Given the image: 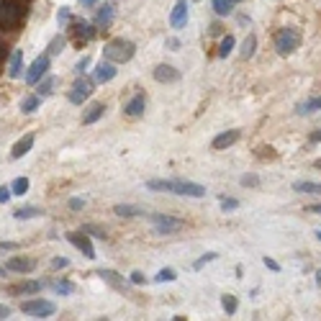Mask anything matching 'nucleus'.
<instances>
[{
	"mask_svg": "<svg viewBox=\"0 0 321 321\" xmlns=\"http://www.w3.org/2000/svg\"><path fill=\"white\" fill-rule=\"evenodd\" d=\"M21 311L34 316V318H49L57 311V306L52 301H44V298H31V301H21Z\"/></svg>",
	"mask_w": 321,
	"mask_h": 321,
	"instance_id": "423d86ee",
	"label": "nucleus"
},
{
	"mask_svg": "<svg viewBox=\"0 0 321 321\" xmlns=\"http://www.w3.org/2000/svg\"><path fill=\"white\" fill-rule=\"evenodd\" d=\"M39 105H41V98H39V95H26V98L21 100V111H24V113H34Z\"/></svg>",
	"mask_w": 321,
	"mask_h": 321,
	"instance_id": "bb28decb",
	"label": "nucleus"
},
{
	"mask_svg": "<svg viewBox=\"0 0 321 321\" xmlns=\"http://www.w3.org/2000/svg\"><path fill=\"white\" fill-rule=\"evenodd\" d=\"M221 208L224 211H234V208H239V201L237 198H221Z\"/></svg>",
	"mask_w": 321,
	"mask_h": 321,
	"instance_id": "58836bf2",
	"label": "nucleus"
},
{
	"mask_svg": "<svg viewBox=\"0 0 321 321\" xmlns=\"http://www.w3.org/2000/svg\"><path fill=\"white\" fill-rule=\"evenodd\" d=\"M165 47H167V49H173V52H178V49H180V41H178V39H167V41H165Z\"/></svg>",
	"mask_w": 321,
	"mask_h": 321,
	"instance_id": "09e8293b",
	"label": "nucleus"
},
{
	"mask_svg": "<svg viewBox=\"0 0 321 321\" xmlns=\"http://www.w3.org/2000/svg\"><path fill=\"white\" fill-rule=\"evenodd\" d=\"M70 18H72L70 8H67V6H65V8H59V13H57V21H59V24H67Z\"/></svg>",
	"mask_w": 321,
	"mask_h": 321,
	"instance_id": "79ce46f5",
	"label": "nucleus"
},
{
	"mask_svg": "<svg viewBox=\"0 0 321 321\" xmlns=\"http://www.w3.org/2000/svg\"><path fill=\"white\" fill-rule=\"evenodd\" d=\"M103 111H105V105H103V103H95V105H90V108H88V113L82 116V123H85V126L95 123V121L103 116Z\"/></svg>",
	"mask_w": 321,
	"mask_h": 321,
	"instance_id": "5701e85b",
	"label": "nucleus"
},
{
	"mask_svg": "<svg viewBox=\"0 0 321 321\" xmlns=\"http://www.w3.org/2000/svg\"><path fill=\"white\" fill-rule=\"evenodd\" d=\"M13 249H18L16 242H0V252H13Z\"/></svg>",
	"mask_w": 321,
	"mask_h": 321,
	"instance_id": "49530a36",
	"label": "nucleus"
},
{
	"mask_svg": "<svg viewBox=\"0 0 321 321\" xmlns=\"http://www.w3.org/2000/svg\"><path fill=\"white\" fill-rule=\"evenodd\" d=\"M67 265H70L67 257H54V260H52V270H65Z\"/></svg>",
	"mask_w": 321,
	"mask_h": 321,
	"instance_id": "a19ab883",
	"label": "nucleus"
},
{
	"mask_svg": "<svg viewBox=\"0 0 321 321\" xmlns=\"http://www.w3.org/2000/svg\"><path fill=\"white\" fill-rule=\"evenodd\" d=\"M234 44H237V41H234V36H224V41L219 44V57H221V59H226V57L231 54Z\"/></svg>",
	"mask_w": 321,
	"mask_h": 321,
	"instance_id": "473e14b6",
	"label": "nucleus"
},
{
	"mask_svg": "<svg viewBox=\"0 0 321 321\" xmlns=\"http://www.w3.org/2000/svg\"><path fill=\"white\" fill-rule=\"evenodd\" d=\"M98 275H100L108 285H113V288H123V277H118V272H113V270H98Z\"/></svg>",
	"mask_w": 321,
	"mask_h": 321,
	"instance_id": "a878e982",
	"label": "nucleus"
},
{
	"mask_svg": "<svg viewBox=\"0 0 321 321\" xmlns=\"http://www.w3.org/2000/svg\"><path fill=\"white\" fill-rule=\"evenodd\" d=\"M316 239H318V242H321V229H318V231H316Z\"/></svg>",
	"mask_w": 321,
	"mask_h": 321,
	"instance_id": "bf43d9fd",
	"label": "nucleus"
},
{
	"mask_svg": "<svg viewBox=\"0 0 321 321\" xmlns=\"http://www.w3.org/2000/svg\"><path fill=\"white\" fill-rule=\"evenodd\" d=\"M54 88H57V77H44V80L36 82V95L44 100V98H49L54 93Z\"/></svg>",
	"mask_w": 321,
	"mask_h": 321,
	"instance_id": "412c9836",
	"label": "nucleus"
},
{
	"mask_svg": "<svg viewBox=\"0 0 321 321\" xmlns=\"http://www.w3.org/2000/svg\"><path fill=\"white\" fill-rule=\"evenodd\" d=\"M6 57H8V47L0 41V59H6Z\"/></svg>",
	"mask_w": 321,
	"mask_h": 321,
	"instance_id": "864d4df0",
	"label": "nucleus"
},
{
	"mask_svg": "<svg viewBox=\"0 0 321 321\" xmlns=\"http://www.w3.org/2000/svg\"><path fill=\"white\" fill-rule=\"evenodd\" d=\"M67 242H70L72 247H77V249H80L88 260H95V257H98V254H95V249H93V242L88 239V234H85V231H70V234H67Z\"/></svg>",
	"mask_w": 321,
	"mask_h": 321,
	"instance_id": "1a4fd4ad",
	"label": "nucleus"
},
{
	"mask_svg": "<svg viewBox=\"0 0 321 321\" xmlns=\"http://www.w3.org/2000/svg\"><path fill=\"white\" fill-rule=\"evenodd\" d=\"M70 31H72L75 41H90V39H95V29L90 24H85V21H75Z\"/></svg>",
	"mask_w": 321,
	"mask_h": 321,
	"instance_id": "2eb2a0df",
	"label": "nucleus"
},
{
	"mask_svg": "<svg viewBox=\"0 0 321 321\" xmlns=\"http://www.w3.org/2000/svg\"><path fill=\"white\" fill-rule=\"evenodd\" d=\"M306 213H318V216H321V203H311V206H306Z\"/></svg>",
	"mask_w": 321,
	"mask_h": 321,
	"instance_id": "8fccbe9b",
	"label": "nucleus"
},
{
	"mask_svg": "<svg viewBox=\"0 0 321 321\" xmlns=\"http://www.w3.org/2000/svg\"><path fill=\"white\" fill-rule=\"evenodd\" d=\"M308 141H311V144H318V141H321V129H318V131H313Z\"/></svg>",
	"mask_w": 321,
	"mask_h": 321,
	"instance_id": "3c124183",
	"label": "nucleus"
},
{
	"mask_svg": "<svg viewBox=\"0 0 321 321\" xmlns=\"http://www.w3.org/2000/svg\"><path fill=\"white\" fill-rule=\"evenodd\" d=\"M70 208H72V211H82V208H85V201H82V198H70Z\"/></svg>",
	"mask_w": 321,
	"mask_h": 321,
	"instance_id": "c03bdc74",
	"label": "nucleus"
},
{
	"mask_svg": "<svg viewBox=\"0 0 321 321\" xmlns=\"http://www.w3.org/2000/svg\"><path fill=\"white\" fill-rule=\"evenodd\" d=\"M239 131L237 129H231V131H224V134H219L216 139H213V149H226V146H231V144H237L239 141Z\"/></svg>",
	"mask_w": 321,
	"mask_h": 321,
	"instance_id": "a211bd4d",
	"label": "nucleus"
},
{
	"mask_svg": "<svg viewBox=\"0 0 321 321\" xmlns=\"http://www.w3.org/2000/svg\"><path fill=\"white\" fill-rule=\"evenodd\" d=\"M29 185H31L29 178H16V180L11 183V193H13V196H26V193H29Z\"/></svg>",
	"mask_w": 321,
	"mask_h": 321,
	"instance_id": "cd10ccee",
	"label": "nucleus"
},
{
	"mask_svg": "<svg viewBox=\"0 0 321 321\" xmlns=\"http://www.w3.org/2000/svg\"><path fill=\"white\" fill-rule=\"evenodd\" d=\"M49 285L57 295H72L75 293V283H70V280H52Z\"/></svg>",
	"mask_w": 321,
	"mask_h": 321,
	"instance_id": "b1692460",
	"label": "nucleus"
},
{
	"mask_svg": "<svg viewBox=\"0 0 321 321\" xmlns=\"http://www.w3.org/2000/svg\"><path fill=\"white\" fill-rule=\"evenodd\" d=\"M316 167H318V170H321V159H316Z\"/></svg>",
	"mask_w": 321,
	"mask_h": 321,
	"instance_id": "052dcab7",
	"label": "nucleus"
},
{
	"mask_svg": "<svg viewBox=\"0 0 321 321\" xmlns=\"http://www.w3.org/2000/svg\"><path fill=\"white\" fill-rule=\"evenodd\" d=\"M93 85H95V80H90V77H85V75H80V80L72 85V90H70V103H75V105H82L90 95H93Z\"/></svg>",
	"mask_w": 321,
	"mask_h": 321,
	"instance_id": "0eeeda50",
	"label": "nucleus"
},
{
	"mask_svg": "<svg viewBox=\"0 0 321 321\" xmlns=\"http://www.w3.org/2000/svg\"><path fill=\"white\" fill-rule=\"evenodd\" d=\"M6 272H8V267H3V265H0V277H6Z\"/></svg>",
	"mask_w": 321,
	"mask_h": 321,
	"instance_id": "13d9d810",
	"label": "nucleus"
},
{
	"mask_svg": "<svg viewBox=\"0 0 321 321\" xmlns=\"http://www.w3.org/2000/svg\"><path fill=\"white\" fill-rule=\"evenodd\" d=\"M295 111H298V116H308V113H313V111H321V98H308V100L301 103Z\"/></svg>",
	"mask_w": 321,
	"mask_h": 321,
	"instance_id": "393cba45",
	"label": "nucleus"
},
{
	"mask_svg": "<svg viewBox=\"0 0 321 321\" xmlns=\"http://www.w3.org/2000/svg\"><path fill=\"white\" fill-rule=\"evenodd\" d=\"M34 141H36V136H34V134H26L24 139H18V141L13 144V149H11V159H21V157H26V154L31 152Z\"/></svg>",
	"mask_w": 321,
	"mask_h": 321,
	"instance_id": "ddd939ff",
	"label": "nucleus"
},
{
	"mask_svg": "<svg viewBox=\"0 0 321 321\" xmlns=\"http://www.w3.org/2000/svg\"><path fill=\"white\" fill-rule=\"evenodd\" d=\"M41 288H44L41 280H31V283H21V285H18V293H21V295H26V293H39Z\"/></svg>",
	"mask_w": 321,
	"mask_h": 321,
	"instance_id": "72a5a7b5",
	"label": "nucleus"
},
{
	"mask_svg": "<svg viewBox=\"0 0 321 321\" xmlns=\"http://www.w3.org/2000/svg\"><path fill=\"white\" fill-rule=\"evenodd\" d=\"M11 185H3V188H0V203H8L11 201Z\"/></svg>",
	"mask_w": 321,
	"mask_h": 321,
	"instance_id": "37998d69",
	"label": "nucleus"
},
{
	"mask_svg": "<svg viewBox=\"0 0 321 321\" xmlns=\"http://www.w3.org/2000/svg\"><path fill=\"white\" fill-rule=\"evenodd\" d=\"M154 80L157 82H178L180 70H175L173 65H159V67H154Z\"/></svg>",
	"mask_w": 321,
	"mask_h": 321,
	"instance_id": "f8f14e48",
	"label": "nucleus"
},
{
	"mask_svg": "<svg viewBox=\"0 0 321 321\" xmlns=\"http://www.w3.org/2000/svg\"><path fill=\"white\" fill-rule=\"evenodd\" d=\"M90 67V57H82V59H77V65H75V72L77 75H85V70Z\"/></svg>",
	"mask_w": 321,
	"mask_h": 321,
	"instance_id": "4c0bfd02",
	"label": "nucleus"
},
{
	"mask_svg": "<svg viewBox=\"0 0 321 321\" xmlns=\"http://www.w3.org/2000/svg\"><path fill=\"white\" fill-rule=\"evenodd\" d=\"M254 47H257V36H254V34H249V36L244 39V44H242V57H244V59H249V57L254 54Z\"/></svg>",
	"mask_w": 321,
	"mask_h": 321,
	"instance_id": "2f4dec72",
	"label": "nucleus"
},
{
	"mask_svg": "<svg viewBox=\"0 0 321 321\" xmlns=\"http://www.w3.org/2000/svg\"><path fill=\"white\" fill-rule=\"evenodd\" d=\"M293 190H295V193H321V183H311V180H306V183H293Z\"/></svg>",
	"mask_w": 321,
	"mask_h": 321,
	"instance_id": "c85d7f7f",
	"label": "nucleus"
},
{
	"mask_svg": "<svg viewBox=\"0 0 321 321\" xmlns=\"http://www.w3.org/2000/svg\"><path fill=\"white\" fill-rule=\"evenodd\" d=\"M21 70H24V52L16 49V52L11 54V62H8V77H11V80L21 77Z\"/></svg>",
	"mask_w": 321,
	"mask_h": 321,
	"instance_id": "6ab92c4d",
	"label": "nucleus"
},
{
	"mask_svg": "<svg viewBox=\"0 0 321 321\" xmlns=\"http://www.w3.org/2000/svg\"><path fill=\"white\" fill-rule=\"evenodd\" d=\"M144 111H146V98L139 93V95H134L126 105H123V113L129 116V118H139V116H144Z\"/></svg>",
	"mask_w": 321,
	"mask_h": 321,
	"instance_id": "9d476101",
	"label": "nucleus"
},
{
	"mask_svg": "<svg viewBox=\"0 0 321 321\" xmlns=\"http://www.w3.org/2000/svg\"><path fill=\"white\" fill-rule=\"evenodd\" d=\"M213 11H216V16H229L234 11V3L231 0H213Z\"/></svg>",
	"mask_w": 321,
	"mask_h": 321,
	"instance_id": "c756f323",
	"label": "nucleus"
},
{
	"mask_svg": "<svg viewBox=\"0 0 321 321\" xmlns=\"http://www.w3.org/2000/svg\"><path fill=\"white\" fill-rule=\"evenodd\" d=\"M62 49H65V39L62 36H54L52 41H49V57H57V54H62Z\"/></svg>",
	"mask_w": 321,
	"mask_h": 321,
	"instance_id": "f704fd0d",
	"label": "nucleus"
},
{
	"mask_svg": "<svg viewBox=\"0 0 321 321\" xmlns=\"http://www.w3.org/2000/svg\"><path fill=\"white\" fill-rule=\"evenodd\" d=\"M24 3H26V0H24Z\"/></svg>",
	"mask_w": 321,
	"mask_h": 321,
	"instance_id": "e2e57ef3",
	"label": "nucleus"
},
{
	"mask_svg": "<svg viewBox=\"0 0 321 321\" xmlns=\"http://www.w3.org/2000/svg\"><path fill=\"white\" fill-rule=\"evenodd\" d=\"M298 47H301V31H298V29L285 26V29H280V31L275 34V49H277V54L288 57V54H293Z\"/></svg>",
	"mask_w": 321,
	"mask_h": 321,
	"instance_id": "20e7f679",
	"label": "nucleus"
},
{
	"mask_svg": "<svg viewBox=\"0 0 321 321\" xmlns=\"http://www.w3.org/2000/svg\"><path fill=\"white\" fill-rule=\"evenodd\" d=\"M262 262H265V267H270V270H272V272H277V270H280V265H277V262H275V260H270V257H265V260H262Z\"/></svg>",
	"mask_w": 321,
	"mask_h": 321,
	"instance_id": "de8ad7c7",
	"label": "nucleus"
},
{
	"mask_svg": "<svg viewBox=\"0 0 321 321\" xmlns=\"http://www.w3.org/2000/svg\"><path fill=\"white\" fill-rule=\"evenodd\" d=\"M113 213L121 219H134V216H144V208L131 206V203H118V206H113Z\"/></svg>",
	"mask_w": 321,
	"mask_h": 321,
	"instance_id": "aec40b11",
	"label": "nucleus"
},
{
	"mask_svg": "<svg viewBox=\"0 0 321 321\" xmlns=\"http://www.w3.org/2000/svg\"><path fill=\"white\" fill-rule=\"evenodd\" d=\"M242 185H244V188H257V185H260V178H254V175H244V178H242Z\"/></svg>",
	"mask_w": 321,
	"mask_h": 321,
	"instance_id": "ea45409f",
	"label": "nucleus"
},
{
	"mask_svg": "<svg viewBox=\"0 0 321 321\" xmlns=\"http://www.w3.org/2000/svg\"><path fill=\"white\" fill-rule=\"evenodd\" d=\"M116 65L113 62H98V67H95V82H111L113 77H116Z\"/></svg>",
	"mask_w": 321,
	"mask_h": 321,
	"instance_id": "dca6fc26",
	"label": "nucleus"
},
{
	"mask_svg": "<svg viewBox=\"0 0 321 321\" xmlns=\"http://www.w3.org/2000/svg\"><path fill=\"white\" fill-rule=\"evenodd\" d=\"M216 257H219L216 252H208V254H203V257H198V260L193 262V270H201V267H203L206 262H211V260H216Z\"/></svg>",
	"mask_w": 321,
	"mask_h": 321,
	"instance_id": "e433bc0d",
	"label": "nucleus"
},
{
	"mask_svg": "<svg viewBox=\"0 0 321 321\" xmlns=\"http://www.w3.org/2000/svg\"><path fill=\"white\" fill-rule=\"evenodd\" d=\"M170 24H173V29H185V24H188V6H185V0H178V6L173 8V16H170Z\"/></svg>",
	"mask_w": 321,
	"mask_h": 321,
	"instance_id": "4468645a",
	"label": "nucleus"
},
{
	"mask_svg": "<svg viewBox=\"0 0 321 321\" xmlns=\"http://www.w3.org/2000/svg\"><path fill=\"white\" fill-rule=\"evenodd\" d=\"M144 216L152 221L157 234H175L185 226L183 219H175V216H167V213H144Z\"/></svg>",
	"mask_w": 321,
	"mask_h": 321,
	"instance_id": "39448f33",
	"label": "nucleus"
},
{
	"mask_svg": "<svg viewBox=\"0 0 321 321\" xmlns=\"http://www.w3.org/2000/svg\"><path fill=\"white\" fill-rule=\"evenodd\" d=\"M221 306H224V311H226V313H234L239 303H237V298H234V295H229V293H226V295H221Z\"/></svg>",
	"mask_w": 321,
	"mask_h": 321,
	"instance_id": "c9c22d12",
	"label": "nucleus"
},
{
	"mask_svg": "<svg viewBox=\"0 0 321 321\" xmlns=\"http://www.w3.org/2000/svg\"><path fill=\"white\" fill-rule=\"evenodd\" d=\"M98 3V0H80V6H85V8H93Z\"/></svg>",
	"mask_w": 321,
	"mask_h": 321,
	"instance_id": "5fc2aeb1",
	"label": "nucleus"
},
{
	"mask_svg": "<svg viewBox=\"0 0 321 321\" xmlns=\"http://www.w3.org/2000/svg\"><path fill=\"white\" fill-rule=\"evenodd\" d=\"M134 54H136V47H134V41H129V39H111V41L103 47V59H108V62H113V65L129 62Z\"/></svg>",
	"mask_w": 321,
	"mask_h": 321,
	"instance_id": "7ed1b4c3",
	"label": "nucleus"
},
{
	"mask_svg": "<svg viewBox=\"0 0 321 321\" xmlns=\"http://www.w3.org/2000/svg\"><path fill=\"white\" fill-rule=\"evenodd\" d=\"M146 188L149 190H165V193H173V196H188V198H203L206 196V188L198 185V183H190V180H149Z\"/></svg>",
	"mask_w": 321,
	"mask_h": 321,
	"instance_id": "f257e3e1",
	"label": "nucleus"
},
{
	"mask_svg": "<svg viewBox=\"0 0 321 321\" xmlns=\"http://www.w3.org/2000/svg\"><path fill=\"white\" fill-rule=\"evenodd\" d=\"M11 316V308L8 306H0V318H8Z\"/></svg>",
	"mask_w": 321,
	"mask_h": 321,
	"instance_id": "603ef678",
	"label": "nucleus"
},
{
	"mask_svg": "<svg viewBox=\"0 0 321 321\" xmlns=\"http://www.w3.org/2000/svg\"><path fill=\"white\" fill-rule=\"evenodd\" d=\"M316 285L321 288V270H316Z\"/></svg>",
	"mask_w": 321,
	"mask_h": 321,
	"instance_id": "4d7b16f0",
	"label": "nucleus"
},
{
	"mask_svg": "<svg viewBox=\"0 0 321 321\" xmlns=\"http://www.w3.org/2000/svg\"><path fill=\"white\" fill-rule=\"evenodd\" d=\"M211 34H221V24H213V26H211Z\"/></svg>",
	"mask_w": 321,
	"mask_h": 321,
	"instance_id": "6e6d98bb",
	"label": "nucleus"
},
{
	"mask_svg": "<svg viewBox=\"0 0 321 321\" xmlns=\"http://www.w3.org/2000/svg\"><path fill=\"white\" fill-rule=\"evenodd\" d=\"M113 16H116V6L113 3H103V8H98V13H95V24L100 29H105V26H111Z\"/></svg>",
	"mask_w": 321,
	"mask_h": 321,
	"instance_id": "f3484780",
	"label": "nucleus"
},
{
	"mask_svg": "<svg viewBox=\"0 0 321 321\" xmlns=\"http://www.w3.org/2000/svg\"><path fill=\"white\" fill-rule=\"evenodd\" d=\"M231 3H242V0H231Z\"/></svg>",
	"mask_w": 321,
	"mask_h": 321,
	"instance_id": "680f3d73",
	"label": "nucleus"
},
{
	"mask_svg": "<svg viewBox=\"0 0 321 321\" xmlns=\"http://www.w3.org/2000/svg\"><path fill=\"white\" fill-rule=\"evenodd\" d=\"M173 280H178V272L173 267H165L154 275V283H173Z\"/></svg>",
	"mask_w": 321,
	"mask_h": 321,
	"instance_id": "7c9ffc66",
	"label": "nucleus"
},
{
	"mask_svg": "<svg viewBox=\"0 0 321 321\" xmlns=\"http://www.w3.org/2000/svg\"><path fill=\"white\" fill-rule=\"evenodd\" d=\"M6 267H8L11 272L26 275V272H31V270L36 267V260H31V257H11V260L6 262Z\"/></svg>",
	"mask_w": 321,
	"mask_h": 321,
	"instance_id": "9b49d317",
	"label": "nucleus"
},
{
	"mask_svg": "<svg viewBox=\"0 0 321 321\" xmlns=\"http://www.w3.org/2000/svg\"><path fill=\"white\" fill-rule=\"evenodd\" d=\"M41 213H44V211L36 208V206H21V208L13 211V219H16V221H29V219H36V216H41Z\"/></svg>",
	"mask_w": 321,
	"mask_h": 321,
	"instance_id": "4be33fe9",
	"label": "nucleus"
},
{
	"mask_svg": "<svg viewBox=\"0 0 321 321\" xmlns=\"http://www.w3.org/2000/svg\"><path fill=\"white\" fill-rule=\"evenodd\" d=\"M131 283H134V285H141V283H146L144 272H139V270H136V272H131Z\"/></svg>",
	"mask_w": 321,
	"mask_h": 321,
	"instance_id": "a18cd8bd",
	"label": "nucleus"
},
{
	"mask_svg": "<svg viewBox=\"0 0 321 321\" xmlns=\"http://www.w3.org/2000/svg\"><path fill=\"white\" fill-rule=\"evenodd\" d=\"M49 62H52V57L49 54H41V57H36L34 62H31V67H29V72H26V82L29 85H36L47 72H49Z\"/></svg>",
	"mask_w": 321,
	"mask_h": 321,
	"instance_id": "6e6552de",
	"label": "nucleus"
},
{
	"mask_svg": "<svg viewBox=\"0 0 321 321\" xmlns=\"http://www.w3.org/2000/svg\"><path fill=\"white\" fill-rule=\"evenodd\" d=\"M26 16L24 0H0V29L13 31Z\"/></svg>",
	"mask_w": 321,
	"mask_h": 321,
	"instance_id": "f03ea898",
	"label": "nucleus"
}]
</instances>
